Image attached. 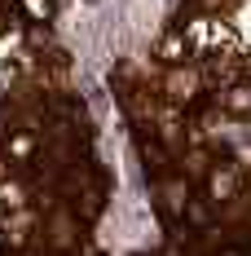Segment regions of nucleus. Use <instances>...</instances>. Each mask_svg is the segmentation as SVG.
I'll return each mask as SVG.
<instances>
[{"label": "nucleus", "mask_w": 251, "mask_h": 256, "mask_svg": "<svg viewBox=\"0 0 251 256\" xmlns=\"http://www.w3.org/2000/svg\"><path fill=\"white\" fill-rule=\"evenodd\" d=\"M79 4H84V9H101L106 0H79Z\"/></svg>", "instance_id": "1"}]
</instances>
